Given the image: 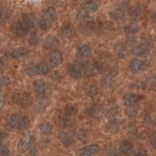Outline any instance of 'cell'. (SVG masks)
Segmentation results:
<instances>
[{
    "label": "cell",
    "instance_id": "cell-1",
    "mask_svg": "<svg viewBox=\"0 0 156 156\" xmlns=\"http://www.w3.org/2000/svg\"><path fill=\"white\" fill-rule=\"evenodd\" d=\"M36 23V17L33 13H27L20 17L12 26V32L17 36H23L31 31Z\"/></svg>",
    "mask_w": 156,
    "mask_h": 156
},
{
    "label": "cell",
    "instance_id": "cell-2",
    "mask_svg": "<svg viewBox=\"0 0 156 156\" xmlns=\"http://www.w3.org/2000/svg\"><path fill=\"white\" fill-rule=\"evenodd\" d=\"M57 20V11L54 7H48L43 12L41 18L38 21V27L42 30H48L50 29L53 23Z\"/></svg>",
    "mask_w": 156,
    "mask_h": 156
},
{
    "label": "cell",
    "instance_id": "cell-3",
    "mask_svg": "<svg viewBox=\"0 0 156 156\" xmlns=\"http://www.w3.org/2000/svg\"><path fill=\"white\" fill-rule=\"evenodd\" d=\"M32 85H33L34 95H35L38 99H46V98L51 94V91H52L51 84L46 80L36 79L33 81Z\"/></svg>",
    "mask_w": 156,
    "mask_h": 156
},
{
    "label": "cell",
    "instance_id": "cell-4",
    "mask_svg": "<svg viewBox=\"0 0 156 156\" xmlns=\"http://www.w3.org/2000/svg\"><path fill=\"white\" fill-rule=\"evenodd\" d=\"M86 62L75 61L67 66V71L73 79H80L84 75Z\"/></svg>",
    "mask_w": 156,
    "mask_h": 156
},
{
    "label": "cell",
    "instance_id": "cell-5",
    "mask_svg": "<svg viewBox=\"0 0 156 156\" xmlns=\"http://www.w3.org/2000/svg\"><path fill=\"white\" fill-rule=\"evenodd\" d=\"M129 8L128 2H120L117 4V6L109 12V16L112 20L116 22H121L125 19L126 12Z\"/></svg>",
    "mask_w": 156,
    "mask_h": 156
},
{
    "label": "cell",
    "instance_id": "cell-6",
    "mask_svg": "<svg viewBox=\"0 0 156 156\" xmlns=\"http://www.w3.org/2000/svg\"><path fill=\"white\" fill-rule=\"evenodd\" d=\"M33 141V134L32 133H27L24 134L21 139L19 140L17 144V150L20 153H24L31 147V144Z\"/></svg>",
    "mask_w": 156,
    "mask_h": 156
},
{
    "label": "cell",
    "instance_id": "cell-7",
    "mask_svg": "<svg viewBox=\"0 0 156 156\" xmlns=\"http://www.w3.org/2000/svg\"><path fill=\"white\" fill-rule=\"evenodd\" d=\"M148 62L145 60H141V58H133L129 63V70L133 74H140L144 70L146 69V67L148 66Z\"/></svg>",
    "mask_w": 156,
    "mask_h": 156
},
{
    "label": "cell",
    "instance_id": "cell-8",
    "mask_svg": "<svg viewBox=\"0 0 156 156\" xmlns=\"http://www.w3.org/2000/svg\"><path fill=\"white\" fill-rule=\"evenodd\" d=\"M102 71V66L99 62H86L84 74L88 76H96Z\"/></svg>",
    "mask_w": 156,
    "mask_h": 156
},
{
    "label": "cell",
    "instance_id": "cell-9",
    "mask_svg": "<svg viewBox=\"0 0 156 156\" xmlns=\"http://www.w3.org/2000/svg\"><path fill=\"white\" fill-rule=\"evenodd\" d=\"M105 113V107L102 105H94L86 109V114L91 118L98 119Z\"/></svg>",
    "mask_w": 156,
    "mask_h": 156
},
{
    "label": "cell",
    "instance_id": "cell-10",
    "mask_svg": "<svg viewBox=\"0 0 156 156\" xmlns=\"http://www.w3.org/2000/svg\"><path fill=\"white\" fill-rule=\"evenodd\" d=\"M100 149H101L100 145L97 144H88L81 148L79 152V156H93L99 152Z\"/></svg>",
    "mask_w": 156,
    "mask_h": 156
},
{
    "label": "cell",
    "instance_id": "cell-11",
    "mask_svg": "<svg viewBox=\"0 0 156 156\" xmlns=\"http://www.w3.org/2000/svg\"><path fill=\"white\" fill-rule=\"evenodd\" d=\"M146 13V8L144 5H136L130 9V17L134 20H140L143 18Z\"/></svg>",
    "mask_w": 156,
    "mask_h": 156
},
{
    "label": "cell",
    "instance_id": "cell-12",
    "mask_svg": "<svg viewBox=\"0 0 156 156\" xmlns=\"http://www.w3.org/2000/svg\"><path fill=\"white\" fill-rule=\"evenodd\" d=\"M92 47L89 44H82L78 46L76 50V56L79 58H87L92 55Z\"/></svg>",
    "mask_w": 156,
    "mask_h": 156
},
{
    "label": "cell",
    "instance_id": "cell-13",
    "mask_svg": "<svg viewBox=\"0 0 156 156\" xmlns=\"http://www.w3.org/2000/svg\"><path fill=\"white\" fill-rule=\"evenodd\" d=\"M122 101H123V104L126 106H128V107L135 106L140 101V96L134 94V93H127V94H125L123 98H122Z\"/></svg>",
    "mask_w": 156,
    "mask_h": 156
},
{
    "label": "cell",
    "instance_id": "cell-14",
    "mask_svg": "<svg viewBox=\"0 0 156 156\" xmlns=\"http://www.w3.org/2000/svg\"><path fill=\"white\" fill-rule=\"evenodd\" d=\"M29 50L26 47H18L15 48L14 50L11 51L10 53V56L12 58H16V60H22V58H27L29 55Z\"/></svg>",
    "mask_w": 156,
    "mask_h": 156
},
{
    "label": "cell",
    "instance_id": "cell-15",
    "mask_svg": "<svg viewBox=\"0 0 156 156\" xmlns=\"http://www.w3.org/2000/svg\"><path fill=\"white\" fill-rule=\"evenodd\" d=\"M132 54L134 56L138 57V58H145L150 55V49L146 48L143 45H136L135 47L132 48L131 50Z\"/></svg>",
    "mask_w": 156,
    "mask_h": 156
},
{
    "label": "cell",
    "instance_id": "cell-16",
    "mask_svg": "<svg viewBox=\"0 0 156 156\" xmlns=\"http://www.w3.org/2000/svg\"><path fill=\"white\" fill-rule=\"evenodd\" d=\"M13 101L21 105H26L30 104L32 99L30 95L27 93H19V94L15 95V97H13Z\"/></svg>",
    "mask_w": 156,
    "mask_h": 156
},
{
    "label": "cell",
    "instance_id": "cell-17",
    "mask_svg": "<svg viewBox=\"0 0 156 156\" xmlns=\"http://www.w3.org/2000/svg\"><path fill=\"white\" fill-rule=\"evenodd\" d=\"M58 139L65 146H70L74 144L75 139L71 134L67 133V132H62L58 135Z\"/></svg>",
    "mask_w": 156,
    "mask_h": 156
},
{
    "label": "cell",
    "instance_id": "cell-18",
    "mask_svg": "<svg viewBox=\"0 0 156 156\" xmlns=\"http://www.w3.org/2000/svg\"><path fill=\"white\" fill-rule=\"evenodd\" d=\"M20 117H21V115H20L19 112H14V113H12L8 117L6 123H5V128L7 130H13L14 128H16L20 121Z\"/></svg>",
    "mask_w": 156,
    "mask_h": 156
},
{
    "label": "cell",
    "instance_id": "cell-19",
    "mask_svg": "<svg viewBox=\"0 0 156 156\" xmlns=\"http://www.w3.org/2000/svg\"><path fill=\"white\" fill-rule=\"evenodd\" d=\"M122 125V120L119 117H113V118H110L108 123H107V130H108L110 133H116L118 132L120 127Z\"/></svg>",
    "mask_w": 156,
    "mask_h": 156
},
{
    "label": "cell",
    "instance_id": "cell-20",
    "mask_svg": "<svg viewBox=\"0 0 156 156\" xmlns=\"http://www.w3.org/2000/svg\"><path fill=\"white\" fill-rule=\"evenodd\" d=\"M119 151L121 154L130 155L134 151V144L129 140H123L119 144Z\"/></svg>",
    "mask_w": 156,
    "mask_h": 156
},
{
    "label": "cell",
    "instance_id": "cell-21",
    "mask_svg": "<svg viewBox=\"0 0 156 156\" xmlns=\"http://www.w3.org/2000/svg\"><path fill=\"white\" fill-rule=\"evenodd\" d=\"M50 62L53 66H58L63 62V56L61 51H53L50 55Z\"/></svg>",
    "mask_w": 156,
    "mask_h": 156
},
{
    "label": "cell",
    "instance_id": "cell-22",
    "mask_svg": "<svg viewBox=\"0 0 156 156\" xmlns=\"http://www.w3.org/2000/svg\"><path fill=\"white\" fill-rule=\"evenodd\" d=\"M76 19L83 24H92L94 23V18H93L90 14H88L84 11L78 12L76 15Z\"/></svg>",
    "mask_w": 156,
    "mask_h": 156
},
{
    "label": "cell",
    "instance_id": "cell-23",
    "mask_svg": "<svg viewBox=\"0 0 156 156\" xmlns=\"http://www.w3.org/2000/svg\"><path fill=\"white\" fill-rule=\"evenodd\" d=\"M113 83H114V78H113V75H112V73H105V74L102 75L101 79V84L105 89H109V88H111L113 86Z\"/></svg>",
    "mask_w": 156,
    "mask_h": 156
},
{
    "label": "cell",
    "instance_id": "cell-24",
    "mask_svg": "<svg viewBox=\"0 0 156 156\" xmlns=\"http://www.w3.org/2000/svg\"><path fill=\"white\" fill-rule=\"evenodd\" d=\"M81 7L83 9V11L86 13H95L99 9V5L95 1H85L81 4Z\"/></svg>",
    "mask_w": 156,
    "mask_h": 156
},
{
    "label": "cell",
    "instance_id": "cell-25",
    "mask_svg": "<svg viewBox=\"0 0 156 156\" xmlns=\"http://www.w3.org/2000/svg\"><path fill=\"white\" fill-rule=\"evenodd\" d=\"M75 122L72 118L70 117H67V116H65L62 115V117H60V119H58V125L60 127L63 129H69V128H72L73 126H74Z\"/></svg>",
    "mask_w": 156,
    "mask_h": 156
},
{
    "label": "cell",
    "instance_id": "cell-26",
    "mask_svg": "<svg viewBox=\"0 0 156 156\" xmlns=\"http://www.w3.org/2000/svg\"><path fill=\"white\" fill-rule=\"evenodd\" d=\"M118 109H119L118 105L114 104V102H112V104H109L105 108V114L108 118H113L118 113Z\"/></svg>",
    "mask_w": 156,
    "mask_h": 156
},
{
    "label": "cell",
    "instance_id": "cell-27",
    "mask_svg": "<svg viewBox=\"0 0 156 156\" xmlns=\"http://www.w3.org/2000/svg\"><path fill=\"white\" fill-rule=\"evenodd\" d=\"M29 126H30V119H29L28 116L24 115L22 117V118H20V121L17 125V128L19 131L24 132L29 128Z\"/></svg>",
    "mask_w": 156,
    "mask_h": 156
},
{
    "label": "cell",
    "instance_id": "cell-28",
    "mask_svg": "<svg viewBox=\"0 0 156 156\" xmlns=\"http://www.w3.org/2000/svg\"><path fill=\"white\" fill-rule=\"evenodd\" d=\"M39 131L42 135H45V136H50L53 131H54V127L51 123L49 122H42V123L39 124Z\"/></svg>",
    "mask_w": 156,
    "mask_h": 156
},
{
    "label": "cell",
    "instance_id": "cell-29",
    "mask_svg": "<svg viewBox=\"0 0 156 156\" xmlns=\"http://www.w3.org/2000/svg\"><path fill=\"white\" fill-rule=\"evenodd\" d=\"M86 93L88 96H90L91 98H95L99 94V89H98V86L95 84L94 82H88L85 87Z\"/></svg>",
    "mask_w": 156,
    "mask_h": 156
},
{
    "label": "cell",
    "instance_id": "cell-30",
    "mask_svg": "<svg viewBox=\"0 0 156 156\" xmlns=\"http://www.w3.org/2000/svg\"><path fill=\"white\" fill-rule=\"evenodd\" d=\"M58 45V39L54 36V35H50L48 36L45 41H44V48L46 49H53V48H56Z\"/></svg>",
    "mask_w": 156,
    "mask_h": 156
},
{
    "label": "cell",
    "instance_id": "cell-31",
    "mask_svg": "<svg viewBox=\"0 0 156 156\" xmlns=\"http://www.w3.org/2000/svg\"><path fill=\"white\" fill-rule=\"evenodd\" d=\"M62 33L66 38L70 39V38L73 37V35H74V33H75L74 27H73L70 23H66V24H65V26L62 27Z\"/></svg>",
    "mask_w": 156,
    "mask_h": 156
},
{
    "label": "cell",
    "instance_id": "cell-32",
    "mask_svg": "<svg viewBox=\"0 0 156 156\" xmlns=\"http://www.w3.org/2000/svg\"><path fill=\"white\" fill-rule=\"evenodd\" d=\"M124 31L127 34H130V35H134L136 32L139 31V26L138 23H130L128 24H126L124 27Z\"/></svg>",
    "mask_w": 156,
    "mask_h": 156
},
{
    "label": "cell",
    "instance_id": "cell-33",
    "mask_svg": "<svg viewBox=\"0 0 156 156\" xmlns=\"http://www.w3.org/2000/svg\"><path fill=\"white\" fill-rule=\"evenodd\" d=\"M77 112H78V109H77L76 106H74V105H67L65 108V113H63V115L72 118L73 116H75L77 114Z\"/></svg>",
    "mask_w": 156,
    "mask_h": 156
},
{
    "label": "cell",
    "instance_id": "cell-34",
    "mask_svg": "<svg viewBox=\"0 0 156 156\" xmlns=\"http://www.w3.org/2000/svg\"><path fill=\"white\" fill-rule=\"evenodd\" d=\"M50 70V67H49L48 63L46 62H40L37 65V72L39 75H44V74H47Z\"/></svg>",
    "mask_w": 156,
    "mask_h": 156
},
{
    "label": "cell",
    "instance_id": "cell-35",
    "mask_svg": "<svg viewBox=\"0 0 156 156\" xmlns=\"http://www.w3.org/2000/svg\"><path fill=\"white\" fill-rule=\"evenodd\" d=\"M116 54H117V56H118L119 58H126L127 55H128V51H127L126 46L123 45V44H119V45H117Z\"/></svg>",
    "mask_w": 156,
    "mask_h": 156
},
{
    "label": "cell",
    "instance_id": "cell-36",
    "mask_svg": "<svg viewBox=\"0 0 156 156\" xmlns=\"http://www.w3.org/2000/svg\"><path fill=\"white\" fill-rule=\"evenodd\" d=\"M24 70H26V72L30 76H34V75L38 74L37 65H34V63H29V65H27L26 67H24Z\"/></svg>",
    "mask_w": 156,
    "mask_h": 156
},
{
    "label": "cell",
    "instance_id": "cell-37",
    "mask_svg": "<svg viewBox=\"0 0 156 156\" xmlns=\"http://www.w3.org/2000/svg\"><path fill=\"white\" fill-rule=\"evenodd\" d=\"M28 43L31 46H37L39 44V37L35 31H31L28 37Z\"/></svg>",
    "mask_w": 156,
    "mask_h": 156
},
{
    "label": "cell",
    "instance_id": "cell-38",
    "mask_svg": "<svg viewBox=\"0 0 156 156\" xmlns=\"http://www.w3.org/2000/svg\"><path fill=\"white\" fill-rule=\"evenodd\" d=\"M10 153L11 151L7 144H0V156H10Z\"/></svg>",
    "mask_w": 156,
    "mask_h": 156
},
{
    "label": "cell",
    "instance_id": "cell-39",
    "mask_svg": "<svg viewBox=\"0 0 156 156\" xmlns=\"http://www.w3.org/2000/svg\"><path fill=\"white\" fill-rule=\"evenodd\" d=\"M144 85L147 88H149V89L156 87V78H154V77H148L147 79H146Z\"/></svg>",
    "mask_w": 156,
    "mask_h": 156
},
{
    "label": "cell",
    "instance_id": "cell-40",
    "mask_svg": "<svg viewBox=\"0 0 156 156\" xmlns=\"http://www.w3.org/2000/svg\"><path fill=\"white\" fill-rule=\"evenodd\" d=\"M144 122L147 126H150V127L156 126V120L154 119V117H152L151 115H146L144 118Z\"/></svg>",
    "mask_w": 156,
    "mask_h": 156
},
{
    "label": "cell",
    "instance_id": "cell-41",
    "mask_svg": "<svg viewBox=\"0 0 156 156\" xmlns=\"http://www.w3.org/2000/svg\"><path fill=\"white\" fill-rule=\"evenodd\" d=\"M126 114L129 117H135L138 114V107L136 106H131L126 110Z\"/></svg>",
    "mask_w": 156,
    "mask_h": 156
},
{
    "label": "cell",
    "instance_id": "cell-42",
    "mask_svg": "<svg viewBox=\"0 0 156 156\" xmlns=\"http://www.w3.org/2000/svg\"><path fill=\"white\" fill-rule=\"evenodd\" d=\"M11 84V79L9 76H0V88L4 86H8Z\"/></svg>",
    "mask_w": 156,
    "mask_h": 156
},
{
    "label": "cell",
    "instance_id": "cell-43",
    "mask_svg": "<svg viewBox=\"0 0 156 156\" xmlns=\"http://www.w3.org/2000/svg\"><path fill=\"white\" fill-rule=\"evenodd\" d=\"M141 45L149 49L150 47H152V46H153V41H152V39H151L150 37H144V38L143 39V44H141Z\"/></svg>",
    "mask_w": 156,
    "mask_h": 156
},
{
    "label": "cell",
    "instance_id": "cell-44",
    "mask_svg": "<svg viewBox=\"0 0 156 156\" xmlns=\"http://www.w3.org/2000/svg\"><path fill=\"white\" fill-rule=\"evenodd\" d=\"M136 44V38L134 37V36H131V37H128L127 38V41H126V45L129 46V47H135Z\"/></svg>",
    "mask_w": 156,
    "mask_h": 156
},
{
    "label": "cell",
    "instance_id": "cell-45",
    "mask_svg": "<svg viewBox=\"0 0 156 156\" xmlns=\"http://www.w3.org/2000/svg\"><path fill=\"white\" fill-rule=\"evenodd\" d=\"M7 18H8L7 13L4 11L3 8H1V9H0V26H1V24H2L5 21H6Z\"/></svg>",
    "mask_w": 156,
    "mask_h": 156
},
{
    "label": "cell",
    "instance_id": "cell-46",
    "mask_svg": "<svg viewBox=\"0 0 156 156\" xmlns=\"http://www.w3.org/2000/svg\"><path fill=\"white\" fill-rule=\"evenodd\" d=\"M108 156H122L119 150H117L116 148H110L108 150Z\"/></svg>",
    "mask_w": 156,
    "mask_h": 156
},
{
    "label": "cell",
    "instance_id": "cell-47",
    "mask_svg": "<svg viewBox=\"0 0 156 156\" xmlns=\"http://www.w3.org/2000/svg\"><path fill=\"white\" fill-rule=\"evenodd\" d=\"M132 156H147V153H146V150H140V151H136L135 152Z\"/></svg>",
    "mask_w": 156,
    "mask_h": 156
},
{
    "label": "cell",
    "instance_id": "cell-48",
    "mask_svg": "<svg viewBox=\"0 0 156 156\" xmlns=\"http://www.w3.org/2000/svg\"><path fill=\"white\" fill-rule=\"evenodd\" d=\"M150 144L152 147L156 148V134H154L152 136H151V139H150Z\"/></svg>",
    "mask_w": 156,
    "mask_h": 156
},
{
    "label": "cell",
    "instance_id": "cell-49",
    "mask_svg": "<svg viewBox=\"0 0 156 156\" xmlns=\"http://www.w3.org/2000/svg\"><path fill=\"white\" fill-rule=\"evenodd\" d=\"M52 77H53L55 80L60 81V80L62 79V74H60V73H58V72H55V73H54V74L52 75Z\"/></svg>",
    "mask_w": 156,
    "mask_h": 156
},
{
    "label": "cell",
    "instance_id": "cell-50",
    "mask_svg": "<svg viewBox=\"0 0 156 156\" xmlns=\"http://www.w3.org/2000/svg\"><path fill=\"white\" fill-rule=\"evenodd\" d=\"M5 104V97L3 94H0V108L4 105Z\"/></svg>",
    "mask_w": 156,
    "mask_h": 156
},
{
    "label": "cell",
    "instance_id": "cell-51",
    "mask_svg": "<svg viewBox=\"0 0 156 156\" xmlns=\"http://www.w3.org/2000/svg\"><path fill=\"white\" fill-rule=\"evenodd\" d=\"M6 134H5L4 133V132H1V131H0V144H1V143H2V141L5 140V139H6Z\"/></svg>",
    "mask_w": 156,
    "mask_h": 156
},
{
    "label": "cell",
    "instance_id": "cell-52",
    "mask_svg": "<svg viewBox=\"0 0 156 156\" xmlns=\"http://www.w3.org/2000/svg\"><path fill=\"white\" fill-rule=\"evenodd\" d=\"M29 152H30V154L32 156H35L37 154V149H36V147H30V148H29Z\"/></svg>",
    "mask_w": 156,
    "mask_h": 156
},
{
    "label": "cell",
    "instance_id": "cell-53",
    "mask_svg": "<svg viewBox=\"0 0 156 156\" xmlns=\"http://www.w3.org/2000/svg\"><path fill=\"white\" fill-rule=\"evenodd\" d=\"M151 19H152V22L156 24V12L152 13V15H151Z\"/></svg>",
    "mask_w": 156,
    "mask_h": 156
},
{
    "label": "cell",
    "instance_id": "cell-54",
    "mask_svg": "<svg viewBox=\"0 0 156 156\" xmlns=\"http://www.w3.org/2000/svg\"><path fill=\"white\" fill-rule=\"evenodd\" d=\"M4 65H5V62H4V61L2 60V58H0V69H1V68H3Z\"/></svg>",
    "mask_w": 156,
    "mask_h": 156
}]
</instances>
